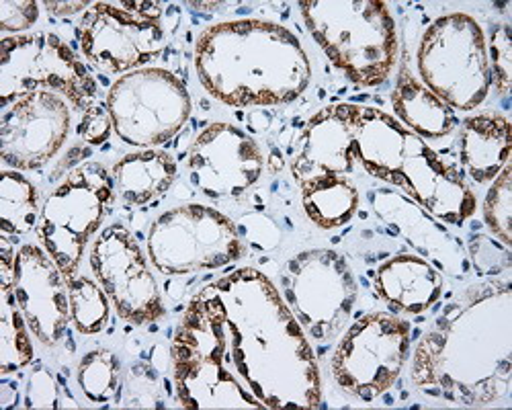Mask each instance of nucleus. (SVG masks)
<instances>
[{
	"label": "nucleus",
	"instance_id": "nucleus-23",
	"mask_svg": "<svg viewBox=\"0 0 512 410\" xmlns=\"http://www.w3.org/2000/svg\"><path fill=\"white\" fill-rule=\"evenodd\" d=\"M113 179L119 197L127 205H146L166 193L177 179V162L162 150L125 154L115 167Z\"/></svg>",
	"mask_w": 512,
	"mask_h": 410
},
{
	"label": "nucleus",
	"instance_id": "nucleus-7",
	"mask_svg": "<svg viewBox=\"0 0 512 410\" xmlns=\"http://www.w3.org/2000/svg\"><path fill=\"white\" fill-rule=\"evenodd\" d=\"M242 255L244 244L236 224L201 203L164 212L148 232V257L162 275L220 269Z\"/></svg>",
	"mask_w": 512,
	"mask_h": 410
},
{
	"label": "nucleus",
	"instance_id": "nucleus-14",
	"mask_svg": "<svg viewBox=\"0 0 512 410\" xmlns=\"http://www.w3.org/2000/svg\"><path fill=\"white\" fill-rule=\"evenodd\" d=\"M91 267L117 314L142 326L164 316L162 298L134 234L121 224L105 228L91 249Z\"/></svg>",
	"mask_w": 512,
	"mask_h": 410
},
{
	"label": "nucleus",
	"instance_id": "nucleus-34",
	"mask_svg": "<svg viewBox=\"0 0 512 410\" xmlns=\"http://www.w3.org/2000/svg\"><path fill=\"white\" fill-rule=\"evenodd\" d=\"M113 130V119L107 109V105H91L87 111L82 113V123H80V134L89 144H103L109 140Z\"/></svg>",
	"mask_w": 512,
	"mask_h": 410
},
{
	"label": "nucleus",
	"instance_id": "nucleus-33",
	"mask_svg": "<svg viewBox=\"0 0 512 410\" xmlns=\"http://www.w3.org/2000/svg\"><path fill=\"white\" fill-rule=\"evenodd\" d=\"M27 408H58V384L46 367L33 369L25 394Z\"/></svg>",
	"mask_w": 512,
	"mask_h": 410
},
{
	"label": "nucleus",
	"instance_id": "nucleus-37",
	"mask_svg": "<svg viewBox=\"0 0 512 410\" xmlns=\"http://www.w3.org/2000/svg\"><path fill=\"white\" fill-rule=\"evenodd\" d=\"M44 7L58 17H66V15H74L82 9H89V3H44Z\"/></svg>",
	"mask_w": 512,
	"mask_h": 410
},
{
	"label": "nucleus",
	"instance_id": "nucleus-6",
	"mask_svg": "<svg viewBox=\"0 0 512 410\" xmlns=\"http://www.w3.org/2000/svg\"><path fill=\"white\" fill-rule=\"evenodd\" d=\"M422 85L453 111H474L490 93V62L480 23L465 13L439 17L418 48Z\"/></svg>",
	"mask_w": 512,
	"mask_h": 410
},
{
	"label": "nucleus",
	"instance_id": "nucleus-31",
	"mask_svg": "<svg viewBox=\"0 0 512 410\" xmlns=\"http://www.w3.org/2000/svg\"><path fill=\"white\" fill-rule=\"evenodd\" d=\"M236 228L240 238H244L256 251H273L281 240V232L277 224L261 214L244 216Z\"/></svg>",
	"mask_w": 512,
	"mask_h": 410
},
{
	"label": "nucleus",
	"instance_id": "nucleus-22",
	"mask_svg": "<svg viewBox=\"0 0 512 410\" xmlns=\"http://www.w3.org/2000/svg\"><path fill=\"white\" fill-rule=\"evenodd\" d=\"M392 105L402 126H408V130L422 140L445 138L457 128L455 111L422 85L410 72L406 60L400 66L396 89L392 93Z\"/></svg>",
	"mask_w": 512,
	"mask_h": 410
},
{
	"label": "nucleus",
	"instance_id": "nucleus-11",
	"mask_svg": "<svg viewBox=\"0 0 512 410\" xmlns=\"http://www.w3.org/2000/svg\"><path fill=\"white\" fill-rule=\"evenodd\" d=\"M107 109L125 144L152 148L181 132L191 115V97L173 72L146 66L113 82Z\"/></svg>",
	"mask_w": 512,
	"mask_h": 410
},
{
	"label": "nucleus",
	"instance_id": "nucleus-21",
	"mask_svg": "<svg viewBox=\"0 0 512 410\" xmlns=\"http://www.w3.org/2000/svg\"><path fill=\"white\" fill-rule=\"evenodd\" d=\"M371 199L375 214L388 226H396L420 255H433L445 267L451 265L447 257H457L451 240L453 236H449L431 216H426V210H422L416 201L390 189L375 191Z\"/></svg>",
	"mask_w": 512,
	"mask_h": 410
},
{
	"label": "nucleus",
	"instance_id": "nucleus-12",
	"mask_svg": "<svg viewBox=\"0 0 512 410\" xmlns=\"http://www.w3.org/2000/svg\"><path fill=\"white\" fill-rule=\"evenodd\" d=\"M408 357L410 324L390 312H371L336 345L332 376L351 396L373 402L394 388Z\"/></svg>",
	"mask_w": 512,
	"mask_h": 410
},
{
	"label": "nucleus",
	"instance_id": "nucleus-5",
	"mask_svg": "<svg viewBox=\"0 0 512 410\" xmlns=\"http://www.w3.org/2000/svg\"><path fill=\"white\" fill-rule=\"evenodd\" d=\"M304 21L330 62L361 87L386 82L398 62V27L381 0H304Z\"/></svg>",
	"mask_w": 512,
	"mask_h": 410
},
{
	"label": "nucleus",
	"instance_id": "nucleus-25",
	"mask_svg": "<svg viewBox=\"0 0 512 410\" xmlns=\"http://www.w3.org/2000/svg\"><path fill=\"white\" fill-rule=\"evenodd\" d=\"M39 195L35 185L21 173L3 171L0 175V232L21 236L37 226Z\"/></svg>",
	"mask_w": 512,
	"mask_h": 410
},
{
	"label": "nucleus",
	"instance_id": "nucleus-27",
	"mask_svg": "<svg viewBox=\"0 0 512 410\" xmlns=\"http://www.w3.org/2000/svg\"><path fill=\"white\" fill-rule=\"evenodd\" d=\"M70 316L78 333L97 335L109 322V298L103 287L84 275L68 279Z\"/></svg>",
	"mask_w": 512,
	"mask_h": 410
},
{
	"label": "nucleus",
	"instance_id": "nucleus-30",
	"mask_svg": "<svg viewBox=\"0 0 512 410\" xmlns=\"http://www.w3.org/2000/svg\"><path fill=\"white\" fill-rule=\"evenodd\" d=\"M490 82L500 95H506L512 82V37L508 23L498 25L490 39Z\"/></svg>",
	"mask_w": 512,
	"mask_h": 410
},
{
	"label": "nucleus",
	"instance_id": "nucleus-1",
	"mask_svg": "<svg viewBox=\"0 0 512 410\" xmlns=\"http://www.w3.org/2000/svg\"><path fill=\"white\" fill-rule=\"evenodd\" d=\"M173 376L187 410L318 408L322 378L308 335L259 269L207 283L175 333Z\"/></svg>",
	"mask_w": 512,
	"mask_h": 410
},
{
	"label": "nucleus",
	"instance_id": "nucleus-17",
	"mask_svg": "<svg viewBox=\"0 0 512 410\" xmlns=\"http://www.w3.org/2000/svg\"><path fill=\"white\" fill-rule=\"evenodd\" d=\"M17 304L29 324L31 335L46 347L62 341L70 316L68 279L48 251L37 244H25L15 259Z\"/></svg>",
	"mask_w": 512,
	"mask_h": 410
},
{
	"label": "nucleus",
	"instance_id": "nucleus-8",
	"mask_svg": "<svg viewBox=\"0 0 512 410\" xmlns=\"http://www.w3.org/2000/svg\"><path fill=\"white\" fill-rule=\"evenodd\" d=\"M113 199V179L99 162L76 167L46 199L37 236L66 279L74 277L84 249Z\"/></svg>",
	"mask_w": 512,
	"mask_h": 410
},
{
	"label": "nucleus",
	"instance_id": "nucleus-13",
	"mask_svg": "<svg viewBox=\"0 0 512 410\" xmlns=\"http://www.w3.org/2000/svg\"><path fill=\"white\" fill-rule=\"evenodd\" d=\"M158 3H93L78 23L80 50L109 74L146 68L166 44Z\"/></svg>",
	"mask_w": 512,
	"mask_h": 410
},
{
	"label": "nucleus",
	"instance_id": "nucleus-4",
	"mask_svg": "<svg viewBox=\"0 0 512 410\" xmlns=\"http://www.w3.org/2000/svg\"><path fill=\"white\" fill-rule=\"evenodd\" d=\"M357 160L377 179L400 187L437 220L461 226L478 208L474 191L420 136L375 107L351 105Z\"/></svg>",
	"mask_w": 512,
	"mask_h": 410
},
{
	"label": "nucleus",
	"instance_id": "nucleus-36",
	"mask_svg": "<svg viewBox=\"0 0 512 410\" xmlns=\"http://www.w3.org/2000/svg\"><path fill=\"white\" fill-rule=\"evenodd\" d=\"M15 259L17 251L9 242V236L0 238V287L3 292H11L15 285Z\"/></svg>",
	"mask_w": 512,
	"mask_h": 410
},
{
	"label": "nucleus",
	"instance_id": "nucleus-19",
	"mask_svg": "<svg viewBox=\"0 0 512 410\" xmlns=\"http://www.w3.org/2000/svg\"><path fill=\"white\" fill-rule=\"evenodd\" d=\"M443 275L418 255H398L383 263L375 275V290L390 308L404 314L431 310L443 294Z\"/></svg>",
	"mask_w": 512,
	"mask_h": 410
},
{
	"label": "nucleus",
	"instance_id": "nucleus-15",
	"mask_svg": "<svg viewBox=\"0 0 512 410\" xmlns=\"http://www.w3.org/2000/svg\"><path fill=\"white\" fill-rule=\"evenodd\" d=\"M70 132V105L56 93L21 95L3 107L0 156L9 167L33 171L50 162Z\"/></svg>",
	"mask_w": 512,
	"mask_h": 410
},
{
	"label": "nucleus",
	"instance_id": "nucleus-9",
	"mask_svg": "<svg viewBox=\"0 0 512 410\" xmlns=\"http://www.w3.org/2000/svg\"><path fill=\"white\" fill-rule=\"evenodd\" d=\"M56 93L72 107L87 111L95 105L97 82L54 33L3 37L0 58V101L3 107L21 95Z\"/></svg>",
	"mask_w": 512,
	"mask_h": 410
},
{
	"label": "nucleus",
	"instance_id": "nucleus-26",
	"mask_svg": "<svg viewBox=\"0 0 512 410\" xmlns=\"http://www.w3.org/2000/svg\"><path fill=\"white\" fill-rule=\"evenodd\" d=\"M29 324L17 304L15 292H3L0 304V374L9 376L33 361Z\"/></svg>",
	"mask_w": 512,
	"mask_h": 410
},
{
	"label": "nucleus",
	"instance_id": "nucleus-24",
	"mask_svg": "<svg viewBox=\"0 0 512 410\" xmlns=\"http://www.w3.org/2000/svg\"><path fill=\"white\" fill-rule=\"evenodd\" d=\"M302 203L318 228L332 230L353 220L359 208V191L349 177H322L302 185Z\"/></svg>",
	"mask_w": 512,
	"mask_h": 410
},
{
	"label": "nucleus",
	"instance_id": "nucleus-2",
	"mask_svg": "<svg viewBox=\"0 0 512 410\" xmlns=\"http://www.w3.org/2000/svg\"><path fill=\"white\" fill-rule=\"evenodd\" d=\"M410 378L420 392L461 406H488L508 396L510 285H472L453 300L416 345Z\"/></svg>",
	"mask_w": 512,
	"mask_h": 410
},
{
	"label": "nucleus",
	"instance_id": "nucleus-16",
	"mask_svg": "<svg viewBox=\"0 0 512 410\" xmlns=\"http://www.w3.org/2000/svg\"><path fill=\"white\" fill-rule=\"evenodd\" d=\"M265 169L261 146L230 123H211L189 152V177L211 199L242 197Z\"/></svg>",
	"mask_w": 512,
	"mask_h": 410
},
{
	"label": "nucleus",
	"instance_id": "nucleus-20",
	"mask_svg": "<svg viewBox=\"0 0 512 410\" xmlns=\"http://www.w3.org/2000/svg\"><path fill=\"white\" fill-rule=\"evenodd\" d=\"M512 148L510 121L494 111L467 117L459 134V158L469 179L476 183L494 181L508 164Z\"/></svg>",
	"mask_w": 512,
	"mask_h": 410
},
{
	"label": "nucleus",
	"instance_id": "nucleus-29",
	"mask_svg": "<svg viewBox=\"0 0 512 410\" xmlns=\"http://www.w3.org/2000/svg\"><path fill=\"white\" fill-rule=\"evenodd\" d=\"M512 167H506L494 177L484 201V220L492 234L504 244H512Z\"/></svg>",
	"mask_w": 512,
	"mask_h": 410
},
{
	"label": "nucleus",
	"instance_id": "nucleus-10",
	"mask_svg": "<svg viewBox=\"0 0 512 410\" xmlns=\"http://www.w3.org/2000/svg\"><path fill=\"white\" fill-rule=\"evenodd\" d=\"M281 285L308 337L326 343L343 333L357 302V281L343 255L330 249L295 255L281 273Z\"/></svg>",
	"mask_w": 512,
	"mask_h": 410
},
{
	"label": "nucleus",
	"instance_id": "nucleus-32",
	"mask_svg": "<svg viewBox=\"0 0 512 410\" xmlns=\"http://www.w3.org/2000/svg\"><path fill=\"white\" fill-rule=\"evenodd\" d=\"M469 249H472V259L480 273H500L510 267L508 251L488 236H476L469 242Z\"/></svg>",
	"mask_w": 512,
	"mask_h": 410
},
{
	"label": "nucleus",
	"instance_id": "nucleus-18",
	"mask_svg": "<svg viewBox=\"0 0 512 410\" xmlns=\"http://www.w3.org/2000/svg\"><path fill=\"white\" fill-rule=\"evenodd\" d=\"M357 162L351 103L320 109L297 140L291 173L297 185L322 177H349Z\"/></svg>",
	"mask_w": 512,
	"mask_h": 410
},
{
	"label": "nucleus",
	"instance_id": "nucleus-28",
	"mask_svg": "<svg viewBox=\"0 0 512 410\" xmlns=\"http://www.w3.org/2000/svg\"><path fill=\"white\" fill-rule=\"evenodd\" d=\"M78 384L91 402H109L119 390V359L109 349L87 353L78 363Z\"/></svg>",
	"mask_w": 512,
	"mask_h": 410
},
{
	"label": "nucleus",
	"instance_id": "nucleus-35",
	"mask_svg": "<svg viewBox=\"0 0 512 410\" xmlns=\"http://www.w3.org/2000/svg\"><path fill=\"white\" fill-rule=\"evenodd\" d=\"M39 19L37 3H0V29L5 33H19L33 27Z\"/></svg>",
	"mask_w": 512,
	"mask_h": 410
},
{
	"label": "nucleus",
	"instance_id": "nucleus-3",
	"mask_svg": "<svg viewBox=\"0 0 512 410\" xmlns=\"http://www.w3.org/2000/svg\"><path fill=\"white\" fill-rule=\"evenodd\" d=\"M205 91L230 107H275L295 101L312 78L310 58L287 27L261 19L207 27L195 44Z\"/></svg>",
	"mask_w": 512,
	"mask_h": 410
}]
</instances>
